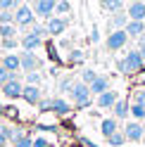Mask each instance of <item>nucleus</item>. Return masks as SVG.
<instances>
[{
  "label": "nucleus",
  "instance_id": "obj_1",
  "mask_svg": "<svg viewBox=\"0 0 145 147\" xmlns=\"http://www.w3.org/2000/svg\"><path fill=\"white\" fill-rule=\"evenodd\" d=\"M71 100H74V105L79 109H83V107H88L93 102V93H90L88 83H74V88H71Z\"/></svg>",
  "mask_w": 145,
  "mask_h": 147
},
{
  "label": "nucleus",
  "instance_id": "obj_2",
  "mask_svg": "<svg viewBox=\"0 0 145 147\" xmlns=\"http://www.w3.org/2000/svg\"><path fill=\"white\" fill-rule=\"evenodd\" d=\"M14 22H17V26H22L24 31H29V26L36 24L33 7H31V5H19V7L14 10Z\"/></svg>",
  "mask_w": 145,
  "mask_h": 147
},
{
  "label": "nucleus",
  "instance_id": "obj_3",
  "mask_svg": "<svg viewBox=\"0 0 145 147\" xmlns=\"http://www.w3.org/2000/svg\"><path fill=\"white\" fill-rule=\"evenodd\" d=\"M126 43H129V33L124 29H117V31H110V36H107V40H105V48L110 52H117V50H121Z\"/></svg>",
  "mask_w": 145,
  "mask_h": 147
},
{
  "label": "nucleus",
  "instance_id": "obj_4",
  "mask_svg": "<svg viewBox=\"0 0 145 147\" xmlns=\"http://www.w3.org/2000/svg\"><path fill=\"white\" fill-rule=\"evenodd\" d=\"M36 17H41V19L48 22L50 17H55V7H57V0H36V3L31 5Z\"/></svg>",
  "mask_w": 145,
  "mask_h": 147
},
{
  "label": "nucleus",
  "instance_id": "obj_5",
  "mask_svg": "<svg viewBox=\"0 0 145 147\" xmlns=\"http://www.w3.org/2000/svg\"><path fill=\"white\" fill-rule=\"evenodd\" d=\"M124 135H126V140H131V142H143V138H145V126H143V121H126Z\"/></svg>",
  "mask_w": 145,
  "mask_h": 147
},
{
  "label": "nucleus",
  "instance_id": "obj_6",
  "mask_svg": "<svg viewBox=\"0 0 145 147\" xmlns=\"http://www.w3.org/2000/svg\"><path fill=\"white\" fill-rule=\"evenodd\" d=\"M67 26H69V22H67V17H50L48 22H45V31H48V36H62L67 31Z\"/></svg>",
  "mask_w": 145,
  "mask_h": 147
},
{
  "label": "nucleus",
  "instance_id": "obj_7",
  "mask_svg": "<svg viewBox=\"0 0 145 147\" xmlns=\"http://www.w3.org/2000/svg\"><path fill=\"white\" fill-rule=\"evenodd\" d=\"M126 64H129V69H131V74H138L143 67H145V57L140 55V50L138 48H133V50H129L126 52Z\"/></svg>",
  "mask_w": 145,
  "mask_h": 147
},
{
  "label": "nucleus",
  "instance_id": "obj_8",
  "mask_svg": "<svg viewBox=\"0 0 145 147\" xmlns=\"http://www.w3.org/2000/svg\"><path fill=\"white\" fill-rule=\"evenodd\" d=\"M41 43H43V38L38 33H33V31H24V36H22V48H24V52H33L36 48H41Z\"/></svg>",
  "mask_w": 145,
  "mask_h": 147
},
{
  "label": "nucleus",
  "instance_id": "obj_9",
  "mask_svg": "<svg viewBox=\"0 0 145 147\" xmlns=\"http://www.w3.org/2000/svg\"><path fill=\"white\" fill-rule=\"evenodd\" d=\"M19 62H22V71H26V74H31V71H38L41 69V59L36 57L33 52H24L22 57H19Z\"/></svg>",
  "mask_w": 145,
  "mask_h": 147
},
{
  "label": "nucleus",
  "instance_id": "obj_10",
  "mask_svg": "<svg viewBox=\"0 0 145 147\" xmlns=\"http://www.w3.org/2000/svg\"><path fill=\"white\" fill-rule=\"evenodd\" d=\"M126 14H129V19L145 22V0H136V3H129V7H126Z\"/></svg>",
  "mask_w": 145,
  "mask_h": 147
},
{
  "label": "nucleus",
  "instance_id": "obj_11",
  "mask_svg": "<svg viewBox=\"0 0 145 147\" xmlns=\"http://www.w3.org/2000/svg\"><path fill=\"white\" fill-rule=\"evenodd\" d=\"M3 93H5L7 100H17V97H22V93H24V83L14 78V81H10V83L3 86Z\"/></svg>",
  "mask_w": 145,
  "mask_h": 147
},
{
  "label": "nucleus",
  "instance_id": "obj_12",
  "mask_svg": "<svg viewBox=\"0 0 145 147\" xmlns=\"http://www.w3.org/2000/svg\"><path fill=\"white\" fill-rule=\"evenodd\" d=\"M117 100H119V93L110 88V90H107V93L98 95V107H100V109H112V107L117 105Z\"/></svg>",
  "mask_w": 145,
  "mask_h": 147
},
{
  "label": "nucleus",
  "instance_id": "obj_13",
  "mask_svg": "<svg viewBox=\"0 0 145 147\" xmlns=\"http://www.w3.org/2000/svg\"><path fill=\"white\" fill-rule=\"evenodd\" d=\"M112 112H114L117 121H124V119L131 116V102H126V100H117V105L112 107Z\"/></svg>",
  "mask_w": 145,
  "mask_h": 147
},
{
  "label": "nucleus",
  "instance_id": "obj_14",
  "mask_svg": "<svg viewBox=\"0 0 145 147\" xmlns=\"http://www.w3.org/2000/svg\"><path fill=\"white\" fill-rule=\"evenodd\" d=\"M126 33H129V38H143L145 36V22H136V19H129L126 24Z\"/></svg>",
  "mask_w": 145,
  "mask_h": 147
},
{
  "label": "nucleus",
  "instance_id": "obj_15",
  "mask_svg": "<svg viewBox=\"0 0 145 147\" xmlns=\"http://www.w3.org/2000/svg\"><path fill=\"white\" fill-rule=\"evenodd\" d=\"M126 24H129V14H126V10H121V12H114V14L110 17V31L126 29Z\"/></svg>",
  "mask_w": 145,
  "mask_h": 147
},
{
  "label": "nucleus",
  "instance_id": "obj_16",
  "mask_svg": "<svg viewBox=\"0 0 145 147\" xmlns=\"http://www.w3.org/2000/svg\"><path fill=\"white\" fill-rule=\"evenodd\" d=\"M22 100H24V102H29V105H38V102H41V90H38V86H24Z\"/></svg>",
  "mask_w": 145,
  "mask_h": 147
},
{
  "label": "nucleus",
  "instance_id": "obj_17",
  "mask_svg": "<svg viewBox=\"0 0 145 147\" xmlns=\"http://www.w3.org/2000/svg\"><path fill=\"white\" fill-rule=\"evenodd\" d=\"M88 88H90V93H93V95L98 97V95H102V93H107V90H110V78L98 76V78H95V81H93V83H90Z\"/></svg>",
  "mask_w": 145,
  "mask_h": 147
},
{
  "label": "nucleus",
  "instance_id": "obj_18",
  "mask_svg": "<svg viewBox=\"0 0 145 147\" xmlns=\"http://www.w3.org/2000/svg\"><path fill=\"white\" fill-rule=\"evenodd\" d=\"M117 131H119V121H117L114 116H110V119H102V123H100V133H102L105 138L114 135Z\"/></svg>",
  "mask_w": 145,
  "mask_h": 147
},
{
  "label": "nucleus",
  "instance_id": "obj_19",
  "mask_svg": "<svg viewBox=\"0 0 145 147\" xmlns=\"http://www.w3.org/2000/svg\"><path fill=\"white\" fill-rule=\"evenodd\" d=\"M3 67H5L7 71L17 74V71L22 69V62H19V57H17V55H5V59H3Z\"/></svg>",
  "mask_w": 145,
  "mask_h": 147
},
{
  "label": "nucleus",
  "instance_id": "obj_20",
  "mask_svg": "<svg viewBox=\"0 0 145 147\" xmlns=\"http://www.w3.org/2000/svg\"><path fill=\"white\" fill-rule=\"evenodd\" d=\"M52 112L60 114V116H67V114L71 112V105H69V102H64L62 97H55V100H52Z\"/></svg>",
  "mask_w": 145,
  "mask_h": 147
},
{
  "label": "nucleus",
  "instance_id": "obj_21",
  "mask_svg": "<svg viewBox=\"0 0 145 147\" xmlns=\"http://www.w3.org/2000/svg\"><path fill=\"white\" fill-rule=\"evenodd\" d=\"M12 138H14V128L0 123V147H5L7 142H12Z\"/></svg>",
  "mask_w": 145,
  "mask_h": 147
},
{
  "label": "nucleus",
  "instance_id": "obj_22",
  "mask_svg": "<svg viewBox=\"0 0 145 147\" xmlns=\"http://www.w3.org/2000/svg\"><path fill=\"white\" fill-rule=\"evenodd\" d=\"M126 142H129V140H126L124 131H117L114 135H110V138H107V145H110V147H124Z\"/></svg>",
  "mask_w": 145,
  "mask_h": 147
},
{
  "label": "nucleus",
  "instance_id": "obj_23",
  "mask_svg": "<svg viewBox=\"0 0 145 147\" xmlns=\"http://www.w3.org/2000/svg\"><path fill=\"white\" fill-rule=\"evenodd\" d=\"M19 81V71H17V74H12V71H7L5 67H3V64H0V88H3L5 83H10V81Z\"/></svg>",
  "mask_w": 145,
  "mask_h": 147
},
{
  "label": "nucleus",
  "instance_id": "obj_24",
  "mask_svg": "<svg viewBox=\"0 0 145 147\" xmlns=\"http://www.w3.org/2000/svg\"><path fill=\"white\" fill-rule=\"evenodd\" d=\"M131 119L133 121H145V107L131 102Z\"/></svg>",
  "mask_w": 145,
  "mask_h": 147
},
{
  "label": "nucleus",
  "instance_id": "obj_25",
  "mask_svg": "<svg viewBox=\"0 0 145 147\" xmlns=\"http://www.w3.org/2000/svg\"><path fill=\"white\" fill-rule=\"evenodd\" d=\"M19 7V0H0V12H12Z\"/></svg>",
  "mask_w": 145,
  "mask_h": 147
},
{
  "label": "nucleus",
  "instance_id": "obj_26",
  "mask_svg": "<svg viewBox=\"0 0 145 147\" xmlns=\"http://www.w3.org/2000/svg\"><path fill=\"white\" fill-rule=\"evenodd\" d=\"M14 33H17V26L0 24V36H3V38H14Z\"/></svg>",
  "mask_w": 145,
  "mask_h": 147
},
{
  "label": "nucleus",
  "instance_id": "obj_27",
  "mask_svg": "<svg viewBox=\"0 0 145 147\" xmlns=\"http://www.w3.org/2000/svg\"><path fill=\"white\" fill-rule=\"evenodd\" d=\"M69 10H71V5L67 3V0H57V7H55V14L57 17H64Z\"/></svg>",
  "mask_w": 145,
  "mask_h": 147
},
{
  "label": "nucleus",
  "instance_id": "obj_28",
  "mask_svg": "<svg viewBox=\"0 0 145 147\" xmlns=\"http://www.w3.org/2000/svg\"><path fill=\"white\" fill-rule=\"evenodd\" d=\"M95 78H98V74H95L93 69H83V74H81V83H88V86H90Z\"/></svg>",
  "mask_w": 145,
  "mask_h": 147
},
{
  "label": "nucleus",
  "instance_id": "obj_29",
  "mask_svg": "<svg viewBox=\"0 0 145 147\" xmlns=\"http://www.w3.org/2000/svg\"><path fill=\"white\" fill-rule=\"evenodd\" d=\"M133 102L145 107V88H136V90H133Z\"/></svg>",
  "mask_w": 145,
  "mask_h": 147
},
{
  "label": "nucleus",
  "instance_id": "obj_30",
  "mask_svg": "<svg viewBox=\"0 0 145 147\" xmlns=\"http://www.w3.org/2000/svg\"><path fill=\"white\" fill-rule=\"evenodd\" d=\"M38 83H41V74L38 71L26 74V86H38Z\"/></svg>",
  "mask_w": 145,
  "mask_h": 147
},
{
  "label": "nucleus",
  "instance_id": "obj_31",
  "mask_svg": "<svg viewBox=\"0 0 145 147\" xmlns=\"http://www.w3.org/2000/svg\"><path fill=\"white\" fill-rule=\"evenodd\" d=\"M71 88H74V81L71 78H62L60 81V90L62 93H71Z\"/></svg>",
  "mask_w": 145,
  "mask_h": 147
},
{
  "label": "nucleus",
  "instance_id": "obj_32",
  "mask_svg": "<svg viewBox=\"0 0 145 147\" xmlns=\"http://www.w3.org/2000/svg\"><path fill=\"white\" fill-rule=\"evenodd\" d=\"M117 71L124 74V76H129V74H131V69H129V64H126V59H119V62H117Z\"/></svg>",
  "mask_w": 145,
  "mask_h": 147
},
{
  "label": "nucleus",
  "instance_id": "obj_33",
  "mask_svg": "<svg viewBox=\"0 0 145 147\" xmlns=\"http://www.w3.org/2000/svg\"><path fill=\"white\" fill-rule=\"evenodd\" d=\"M17 45H19V43H17L14 38H3V48L5 50H12V48H17Z\"/></svg>",
  "mask_w": 145,
  "mask_h": 147
},
{
  "label": "nucleus",
  "instance_id": "obj_34",
  "mask_svg": "<svg viewBox=\"0 0 145 147\" xmlns=\"http://www.w3.org/2000/svg\"><path fill=\"white\" fill-rule=\"evenodd\" d=\"M12 19H14L12 12H0V24H10Z\"/></svg>",
  "mask_w": 145,
  "mask_h": 147
},
{
  "label": "nucleus",
  "instance_id": "obj_35",
  "mask_svg": "<svg viewBox=\"0 0 145 147\" xmlns=\"http://www.w3.org/2000/svg\"><path fill=\"white\" fill-rule=\"evenodd\" d=\"M81 59H83V52H81V50L69 52V62H81Z\"/></svg>",
  "mask_w": 145,
  "mask_h": 147
},
{
  "label": "nucleus",
  "instance_id": "obj_36",
  "mask_svg": "<svg viewBox=\"0 0 145 147\" xmlns=\"http://www.w3.org/2000/svg\"><path fill=\"white\" fill-rule=\"evenodd\" d=\"M33 147H50V142L45 138H33Z\"/></svg>",
  "mask_w": 145,
  "mask_h": 147
},
{
  "label": "nucleus",
  "instance_id": "obj_37",
  "mask_svg": "<svg viewBox=\"0 0 145 147\" xmlns=\"http://www.w3.org/2000/svg\"><path fill=\"white\" fill-rule=\"evenodd\" d=\"M138 50H140V55L145 57V36H143V38H138Z\"/></svg>",
  "mask_w": 145,
  "mask_h": 147
},
{
  "label": "nucleus",
  "instance_id": "obj_38",
  "mask_svg": "<svg viewBox=\"0 0 145 147\" xmlns=\"http://www.w3.org/2000/svg\"><path fill=\"white\" fill-rule=\"evenodd\" d=\"M110 5H112V0H100V7H102V10H107Z\"/></svg>",
  "mask_w": 145,
  "mask_h": 147
},
{
  "label": "nucleus",
  "instance_id": "obj_39",
  "mask_svg": "<svg viewBox=\"0 0 145 147\" xmlns=\"http://www.w3.org/2000/svg\"><path fill=\"white\" fill-rule=\"evenodd\" d=\"M3 116H5V107L0 105V119H3Z\"/></svg>",
  "mask_w": 145,
  "mask_h": 147
},
{
  "label": "nucleus",
  "instance_id": "obj_40",
  "mask_svg": "<svg viewBox=\"0 0 145 147\" xmlns=\"http://www.w3.org/2000/svg\"><path fill=\"white\" fill-rule=\"evenodd\" d=\"M126 3H136V0H126Z\"/></svg>",
  "mask_w": 145,
  "mask_h": 147
},
{
  "label": "nucleus",
  "instance_id": "obj_41",
  "mask_svg": "<svg viewBox=\"0 0 145 147\" xmlns=\"http://www.w3.org/2000/svg\"><path fill=\"white\" fill-rule=\"evenodd\" d=\"M143 145H145V138H143Z\"/></svg>",
  "mask_w": 145,
  "mask_h": 147
},
{
  "label": "nucleus",
  "instance_id": "obj_42",
  "mask_svg": "<svg viewBox=\"0 0 145 147\" xmlns=\"http://www.w3.org/2000/svg\"><path fill=\"white\" fill-rule=\"evenodd\" d=\"M143 126H145V121H143Z\"/></svg>",
  "mask_w": 145,
  "mask_h": 147
},
{
  "label": "nucleus",
  "instance_id": "obj_43",
  "mask_svg": "<svg viewBox=\"0 0 145 147\" xmlns=\"http://www.w3.org/2000/svg\"><path fill=\"white\" fill-rule=\"evenodd\" d=\"M12 147H14V145H12Z\"/></svg>",
  "mask_w": 145,
  "mask_h": 147
}]
</instances>
